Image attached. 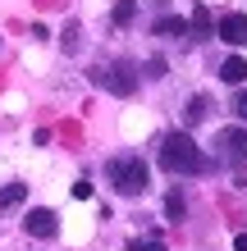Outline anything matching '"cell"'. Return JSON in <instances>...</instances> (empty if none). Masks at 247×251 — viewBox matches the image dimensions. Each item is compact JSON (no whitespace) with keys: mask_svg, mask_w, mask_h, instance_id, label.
Here are the masks:
<instances>
[{"mask_svg":"<svg viewBox=\"0 0 247 251\" xmlns=\"http://www.w3.org/2000/svg\"><path fill=\"white\" fill-rule=\"evenodd\" d=\"M161 165L169 174H206L211 160H206V151H201L188 132H165L161 137Z\"/></svg>","mask_w":247,"mask_h":251,"instance_id":"obj_1","label":"cell"},{"mask_svg":"<svg viewBox=\"0 0 247 251\" xmlns=\"http://www.w3.org/2000/svg\"><path fill=\"white\" fill-rule=\"evenodd\" d=\"M106 174H110V183H114L119 197H142V192L151 187V174L142 165V155H114Z\"/></svg>","mask_w":247,"mask_h":251,"instance_id":"obj_2","label":"cell"},{"mask_svg":"<svg viewBox=\"0 0 247 251\" xmlns=\"http://www.w3.org/2000/svg\"><path fill=\"white\" fill-rule=\"evenodd\" d=\"M92 82L106 87V92H114V96H133L137 92V64L133 60H114L106 69H92Z\"/></svg>","mask_w":247,"mask_h":251,"instance_id":"obj_3","label":"cell"},{"mask_svg":"<svg viewBox=\"0 0 247 251\" xmlns=\"http://www.w3.org/2000/svg\"><path fill=\"white\" fill-rule=\"evenodd\" d=\"M215 146H220V155L224 165H247V128H220L215 132Z\"/></svg>","mask_w":247,"mask_h":251,"instance_id":"obj_4","label":"cell"},{"mask_svg":"<svg viewBox=\"0 0 247 251\" xmlns=\"http://www.w3.org/2000/svg\"><path fill=\"white\" fill-rule=\"evenodd\" d=\"M23 228L32 233V238H55V233H60V219H55V210H27Z\"/></svg>","mask_w":247,"mask_h":251,"instance_id":"obj_5","label":"cell"},{"mask_svg":"<svg viewBox=\"0 0 247 251\" xmlns=\"http://www.w3.org/2000/svg\"><path fill=\"white\" fill-rule=\"evenodd\" d=\"M215 32H220V41H229V46H247V14H224Z\"/></svg>","mask_w":247,"mask_h":251,"instance_id":"obj_6","label":"cell"},{"mask_svg":"<svg viewBox=\"0 0 247 251\" xmlns=\"http://www.w3.org/2000/svg\"><path fill=\"white\" fill-rule=\"evenodd\" d=\"M188 37H197V41L215 37V19H211V9H206V5H197V9H192V19H188Z\"/></svg>","mask_w":247,"mask_h":251,"instance_id":"obj_7","label":"cell"},{"mask_svg":"<svg viewBox=\"0 0 247 251\" xmlns=\"http://www.w3.org/2000/svg\"><path fill=\"white\" fill-rule=\"evenodd\" d=\"M220 78H224L229 87H243V82H247V60H243V55H229V60L220 64Z\"/></svg>","mask_w":247,"mask_h":251,"instance_id":"obj_8","label":"cell"},{"mask_svg":"<svg viewBox=\"0 0 247 251\" xmlns=\"http://www.w3.org/2000/svg\"><path fill=\"white\" fill-rule=\"evenodd\" d=\"M156 37H188V19H179V14H165V19L151 23Z\"/></svg>","mask_w":247,"mask_h":251,"instance_id":"obj_9","label":"cell"},{"mask_svg":"<svg viewBox=\"0 0 247 251\" xmlns=\"http://www.w3.org/2000/svg\"><path fill=\"white\" fill-rule=\"evenodd\" d=\"M23 197H27V183H9V187H0V205H5V210L23 205Z\"/></svg>","mask_w":247,"mask_h":251,"instance_id":"obj_10","label":"cell"},{"mask_svg":"<svg viewBox=\"0 0 247 251\" xmlns=\"http://www.w3.org/2000/svg\"><path fill=\"white\" fill-rule=\"evenodd\" d=\"M206 110H211V96H192V100H188V110H183V119L188 124H201V119H206Z\"/></svg>","mask_w":247,"mask_h":251,"instance_id":"obj_11","label":"cell"},{"mask_svg":"<svg viewBox=\"0 0 247 251\" xmlns=\"http://www.w3.org/2000/svg\"><path fill=\"white\" fill-rule=\"evenodd\" d=\"M110 19L119 23V27H128V23L137 19V0H119V5H114V14H110Z\"/></svg>","mask_w":247,"mask_h":251,"instance_id":"obj_12","label":"cell"},{"mask_svg":"<svg viewBox=\"0 0 247 251\" xmlns=\"http://www.w3.org/2000/svg\"><path fill=\"white\" fill-rule=\"evenodd\" d=\"M165 215H169V219H174V224H179V219H183V215H188V201H183V197H179V192H169V197H165Z\"/></svg>","mask_w":247,"mask_h":251,"instance_id":"obj_13","label":"cell"},{"mask_svg":"<svg viewBox=\"0 0 247 251\" xmlns=\"http://www.w3.org/2000/svg\"><path fill=\"white\" fill-rule=\"evenodd\" d=\"M128 251H165V238H133Z\"/></svg>","mask_w":247,"mask_h":251,"instance_id":"obj_14","label":"cell"},{"mask_svg":"<svg viewBox=\"0 0 247 251\" xmlns=\"http://www.w3.org/2000/svg\"><path fill=\"white\" fill-rule=\"evenodd\" d=\"M165 73H169V64L161 60V55H151L147 60V78H165Z\"/></svg>","mask_w":247,"mask_h":251,"instance_id":"obj_15","label":"cell"},{"mask_svg":"<svg viewBox=\"0 0 247 251\" xmlns=\"http://www.w3.org/2000/svg\"><path fill=\"white\" fill-rule=\"evenodd\" d=\"M229 110H234L238 119H247V92H238V96H234V105H229Z\"/></svg>","mask_w":247,"mask_h":251,"instance_id":"obj_16","label":"cell"},{"mask_svg":"<svg viewBox=\"0 0 247 251\" xmlns=\"http://www.w3.org/2000/svg\"><path fill=\"white\" fill-rule=\"evenodd\" d=\"M60 41H64V50H74V46H78V27H74V23H69V27H64V37H60Z\"/></svg>","mask_w":247,"mask_h":251,"instance_id":"obj_17","label":"cell"}]
</instances>
